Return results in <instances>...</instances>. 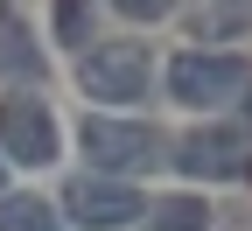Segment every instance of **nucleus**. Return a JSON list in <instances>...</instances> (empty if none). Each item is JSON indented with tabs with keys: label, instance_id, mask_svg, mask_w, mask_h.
Here are the masks:
<instances>
[{
	"label": "nucleus",
	"instance_id": "obj_6",
	"mask_svg": "<svg viewBox=\"0 0 252 231\" xmlns=\"http://www.w3.org/2000/svg\"><path fill=\"white\" fill-rule=\"evenodd\" d=\"M175 161H182V175H196V182H245L252 175V147L238 133H189L175 140Z\"/></svg>",
	"mask_w": 252,
	"mask_h": 231
},
{
	"label": "nucleus",
	"instance_id": "obj_13",
	"mask_svg": "<svg viewBox=\"0 0 252 231\" xmlns=\"http://www.w3.org/2000/svg\"><path fill=\"white\" fill-rule=\"evenodd\" d=\"M0 182H7V154H0Z\"/></svg>",
	"mask_w": 252,
	"mask_h": 231
},
{
	"label": "nucleus",
	"instance_id": "obj_1",
	"mask_svg": "<svg viewBox=\"0 0 252 231\" xmlns=\"http://www.w3.org/2000/svg\"><path fill=\"white\" fill-rule=\"evenodd\" d=\"M168 98L189 112H224L238 98H252V63L224 56V49H189L168 63Z\"/></svg>",
	"mask_w": 252,
	"mask_h": 231
},
{
	"label": "nucleus",
	"instance_id": "obj_2",
	"mask_svg": "<svg viewBox=\"0 0 252 231\" xmlns=\"http://www.w3.org/2000/svg\"><path fill=\"white\" fill-rule=\"evenodd\" d=\"M77 84H84V98H98V105H140L147 84H154V63H147L140 42H84Z\"/></svg>",
	"mask_w": 252,
	"mask_h": 231
},
{
	"label": "nucleus",
	"instance_id": "obj_3",
	"mask_svg": "<svg viewBox=\"0 0 252 231\" xmlns=\"http://www.w3.org/2000/svg\"><path fill=\"white\" fill-rule=\"evenodd\" d=\"M77 140H84V154H91L98 175H140V168H154L161 147H168L154 126H140V119H105V112H91Z\"/></svg>",
	"mask_w": 252,
	"mask_h": 231
},
{
	"label": "nucleus",
	"instance_id": "obj_12",
	"mask_svg": "<svg viewBox=\"0 0 252 231\" xmlns=\"http://www.w3.org/2000/svg\"><path fill=\"white\" fill-rule=\"evenodd\" d=\"M112 7L126 21H161V14H175V0H112Z\"/></svg>",
	"mask_w": 252,
	"mask_h": 231
},
{
	"label": "nucleus",
	"instance_id": "obj_9",
	"mask_svg": "<svg viewBox=\"0 0 252 231\" xmlns=\"http://www.w3.org/2000/svg\"><path fill=\"white\" fill-rule=\"evenodd\" d=\"M0 231H63V210L42 196H0Z\"/></svg>",
	"mask_w": 252,
	"mask_h": 231
},
{
	"label": "nucleus",
	"instance_id": "obj_10",
	"mask_svg": "<svg viewBox=\"0 0 252 231\" xmlns=\"http://www.w3.org/2000/svg\"><path fill=\"white\" fill-rule=\"evenodd\" d=\"M147 231H210V210L196 196H168V203L147 210Z\"/></svg>",
	"mask_w": 252,
	"mask_h": 231
},
{
	"label": "nucleus",
	"instance_id": "obj_7",
	"mask_svg": "<svg viewBox=\"0 0 252 231\" xmlns=\"http://www.w3.org/2000/svg\"><path fill=\"white\" fill-rule=\"evenodd\" d=\"M245 28H252V0H196V14H189L196 42H224V35H245Z\"/></svg>",
	"mask_w": 252,
	"mask_h": 231
},
{
	"label": "nucleus",
	"instance_id": "obj_8",
	"mask_svg": "<svg viewBox=\"0 0 252 231\" xmlns=\"http://www.w3.org/2000/svg\"><path fill=\"white\" fill-rule=\"evenodd\" d=\"M0 70L21 77V84H42V49L28 42V28L14 14H0Z\"/></svg>",
	"mask_w": 252,
	"mask_h": 231
},
{
	"label": "nucleus",
	"instance_id": "obj_11",
	"mask_svg": "<svg viewBox=\"0 0 252 231\" xmlns=\"http://www.w3.org/2000/svg\"><path fill=\"white\" fill-rule=\"evenodd\" d=\"M56 42L63 49H84L91 42V0H56Z\"/></svg>",
	"mask_w": 252,
	"mask_h": 231
},
{
	"label": "nucleus",
	"instance_id": "obj_5",
	"mask_svg": "<svg viewBox=\"0 0 252 231\" xmlns=\"http://www.w3.org/2000/svg\"><path fill=\"white\" fill-rule=\"evenodd\" d=\"M0 154L21 161V168L56 161V119H49L42 98H7V105H0Z\"/></svg>",
	"mask_w": 252,
	"mask_h": 231
},
{
	"label": "nucleus",
	"instance_id": "obj_4",
	"mask_svg": "<svg viewBox=\"0 0 252 231\" xmlns=\"http://www.w3.org/2000/svg\"><path fill=\"white\" fill-rule=\"evenodd\" d=\"M56 210H70L84 231H119L126 217H140L147 203H140V189L133 182H119V175H98V168H91V175H70V182H63V203Z\"/></svg>",
	"mask_w": 252,
	"mask_h": 231
}]
</instances>
